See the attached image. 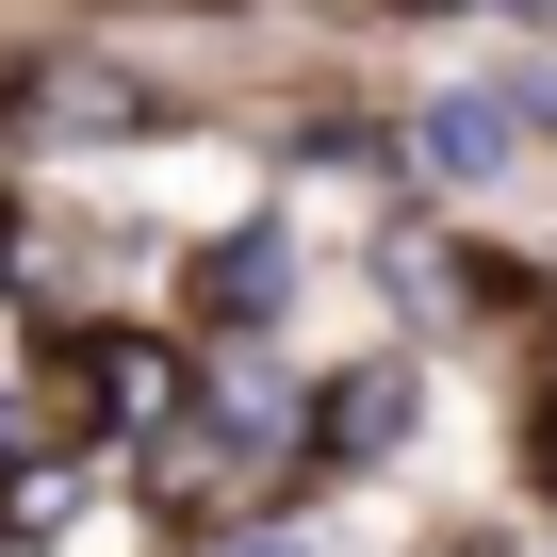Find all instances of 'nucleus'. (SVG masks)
Instances as JSON below:
<instances>
[{"label": "nucleus", "mask_w": 557, "mask_h": 557, "mask_svg": "<svg viewBox=\"0 0 557 557\" xmlns=\"http://www.w3.org/2000/svg\"><path fill=\"white\" fill-rule=\"evenodd\" d=\"M278 296H296V230H278V213H262V230H230V246L197 262V329H262Z\"/></svg>", "instance_id": "obj_4"}, {"label": "nucleus", "mask_w": 557, "mask_h": 557, "mask_svg": "<svg viewBox=\"0 0 557 557\" xmlns=\"http://www.w3.org/2000/svg\"><path fill=\"white\" fill-rule=\"evenodd\" d=\"M50 394H83V426L99 443H148L197 377H181V345H132V329H66L50 345Z\"/></svg>", "instance_id": "obj_2"}, {"label": "nucleus", "mask_w": 557, "mask_h": 557, "mask_svg": "<svg viewBox=\"0 0 557 557\" xmlns=\"http://www.w3.org/2000/svg\"><path fill=\"white\" fill-rule=\"evenodd\" d=\"M410 410H426V377H410V361H345V377L312 394L296 459H312V475H361V459H394V443H410Z\"/></svg>", "instance_id": "obj_3"}, {"label": "nucleus", "mask_w": 557, "mask_h": 557, "mask_svg": "<svg viewBox=\"0 0 557 557\" xmlns=\"http://www.w3.org/2000/svg\"><path fill=\"white\" fill-rule=\"evenodd\" d=\"M213 541H230V557H296V541H278V524H213Z\"/></svg>", "instance_id": "obj_8"}, {"label": "nucleus", "mask_w": 557, "mask_h": 557, "mask_svg": "<svg viewBox=\"0 0 557 557\" xmlns=\"http://www.w3.org/2000/svg\"><path fill=\"white\" fill-rule=\"evenodd\" d=\"M508 99H524V148H557V66H524Z\"/></svg>", "instance_id": "obj_6"}, {"label": "nucleus", "mask_w": 557, "mask_h": 557, "mask_svg": "<svg viewBox=\"0 0 557 557\" xmlns=\"http://www.w3.org/2000/svg\"><path fill=\"white\" fill-rule=\"evenodd\" d=\"M394 164H410V197H492L524 164V99L508 83H443V99L394 115Z\"/></svg>", "instance_id": "obj_1"}, {"label": "nucleus", "mask_w": 557, "mask_h": 557, "mask_svg": "<svg viewBox=\"0 0 557 557\" xmlns=\"http://www.w3.org/2000/svg\"><path fill=\"white\" fill-rule=\"evenodd\" d=\"M361 17H492V0H361Z\"/></svg>", "instance_id": "obj_7"}, {"label": "nucleus", "mask_w": 557, "mask_h": 557, "mask_svg": "<svg viewBox=\"0 0 557 557\" xmlns=\"http://www.w3.org/2000/svg\"><path fill=\"white\" fill-rule=\"evenodd\" d=\"M524 492H541V524H557V394L524 410Z\"/></svg>", "instance_id": "obj_5"}, {"label": "nucleus", "mask_w": 557, "mask_h": 557, "mask_svg": "<svg viewBox=\"0 0 557 557\" xmlns=\"http://www.w3.org/2000/svg\"><path fill=\"white\" fill-rule=\"evenodd\" d=\"M213 17H278V0H213Z\"/></svg>", "instance_id": "obj_9"}]
</instances>
